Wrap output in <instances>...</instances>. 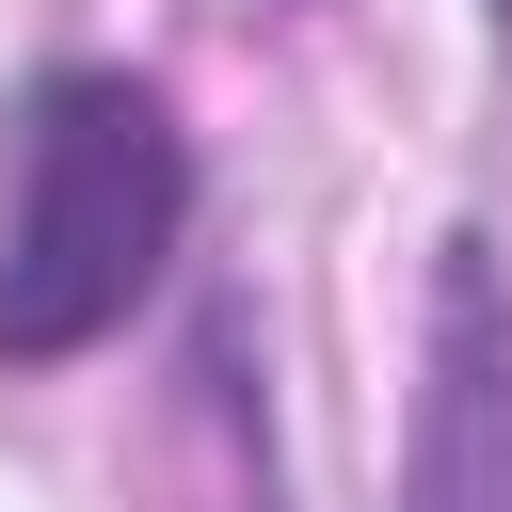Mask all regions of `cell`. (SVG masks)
I'll use <instances>...</instances> for the list:
<instances>
[{
	"mask_svg": "<svg viewBox=\"0 0 512 512\" xmlns=\"http://www.w3.org/2000/svg\"><path fill=\"white\" fill-rule=\"evenodd\" d=\"M192 224V144L160 112V80L128 64H64L16 112V192H0V368H64L96 352L160 256Z\"/></svg>",
	"mask_w": 512,
	"mask_h": 512,
	"instance_id": "6da1fadb",
	"label": "cell"
},
{
	"mask_svg": "<svg viewBox=\"0 0 512 512\" xmlns=\"http://www.w3.org/2000/svg\"><path fill=\"white\" fill-rule=\"evenodd\" d=\"M400 512H512V272H496V240H448V272H432V384H416Z\"/></svg>",
	"mask_w": 512,
	"mask_h": 512,
	"instance_id": "7a4b0ae2",
	"label": "cell"
},
{
	"mask_svg": "<svg viewBox=\"0 0 512 512\" xmlns=\"http://www.w3.org/2000/svg\"><path fill=\"white\" fill-rule=\"evenodd\" d=\"M496 16H512V0H496Z\"/></svg>",
	"mask_w": 512,
	"mask_h": 512,
	"instance_id": "3957f363",
	"label": "cell"
}]
</instances>
